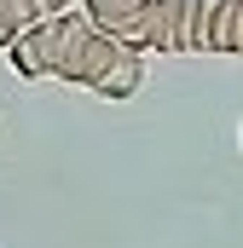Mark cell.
<instances>
[{"label":"cell","instance_id":"obj_1","mask_svg":"<svg viewBox=\"0 0 243 248\" xmlns=\"http://www.w3.org/2000/svg\"><path fill=\"white\" fill-rule=\"evenodd\" d=\"M29 41H35V58H41V75L47 81H93L99 75V63L110 58V35H99L75 6H64L52 17H41V23H29Z\"/></svg>","mask_w":243,"mask_h":248},{"label":"cell","instance_id":"obj_2","mask_svg":"<svg viewBox=\"0 0 243 248\" xmlns=\"http://www.w3.org/2000/svg\"><path fill=\"white\" fill-rule=\"evenodd\" d=\"M139 52H191V0H151L145 6Z\"/></svg>","mask_w":243,"mask_h":248},{"label":"cell","instance_id":"obj_3","mask_svg":"<svg viewBox=\"0 0 243 248\" xmlns=\"http://www.w3.org/2000/svg\"><path fill=\"white\" fill-rule=\"evenodd\" d=\"M139 81H145V52L139 46H110V58L99 63V75L87 81V93H99V98H133L139 93Z\"/></svg>","mask_w":243,"mask_h":248},{"label":"cell","instance_id":"obj_4","mask_svg":"<svg viewBox=\"0 0 243 248\" xmlns=\"http://www.w3.org/2000/svg\"><path fill=\"white\" fill-rule=\"evenodd\" d=\"M145 6H151V0H81V17H87L99 35L122 41V46H139V23H145Z\"/></svg>","mask_w":243,"mask_h":248},{"label":"cell","instance_id":"obj_5","mask_svg":"<svg viewBox=\"0 0 243 248\" xmlns=\"http://www.w3.org/2000/svg\"><path fill=\"white\" fill-rule=\"evenodd\" d=\"M238 0H191V52H232Z\"/></svg>","mask_w":243,"mask_h":248},{"label":"cell","instance_id":"obj_6","mask_svg":"<svg viewBox=\"0 0 243 248\" xmlns=\"http://www.w3.org/2000/svg\"><path fill=\"white\" fill-rule=\"evenodd\" d=\"M6 58H12V69H17L23 81H47V75H41V58H35V41H29V23H23V35L6 46Z\"/></svg>","mask_w":243,"mask_h":248},{"label":"cell","instance_id":"obj_7","mask_svg":"<svg viewBox=\"0 0 243 248\" xmlns=\"http://www.w3.org/2000/svg\"><path fill=\"white\" fill-rule=\"evenodd\" d=\"M17 35H23V12H17L12 0H0V52H6Z\"/></svg>","mask_w":243,"mask_h":248},{"label":"cell","instance_id":"obj_8","mask_svg":"<svg viewBox=\"0 0 243 248\" xmlns=\"http://www.w3.org/2000/svg\"><path fill=\"white\" fill-rule=\"evenodd\" d=\"M47 6H52V12H64V6H75V0H47Z\"/></svg>","mask_w":243,"mask_h":248}]
</instances>
